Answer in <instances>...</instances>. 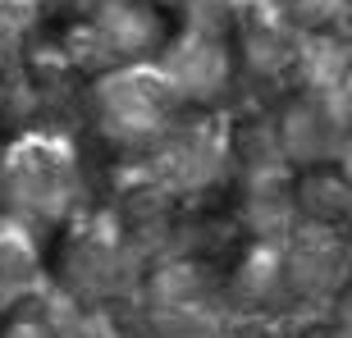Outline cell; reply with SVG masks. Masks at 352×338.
I'll use <instances>...</instances> for the list:
<instances>
[{
    "label": "cell",
    "instance_id": "obj_1",
    "mask_svg": "<svg viewBox=\"0 0 352 338\" xmlns=\"http://www.w3.org/2000/svg\"><path fill=\"white\" fill-rule=\"evenodd\" d=\"M82 188L78 146L55 128L14 133L0 146V215L23 224H60L74 215Z\"/></svg>",
    "mask_w": 352,
    "mask_h": 338
},
{
    "label": "cell",
    "instance_id": "obj_2",
    "mask_svg": "<svg viewBox=\"0 0 352 338\" xmlns=\"http://www.w3.org/2000/svg\"><path fill=\"white\" fill-rule=\"evenodd\" d=\"M293 210L311 229H343L348 220V169L334 160H307L293 183Z\"/></svg>",
    "mask_w": 352,
    "mask_h": 338
},
{
    "label": "cell",
    "instance_id": "obj_3",
    "mask_svg": "<svg viewBox=\"0 0 352 338\" xmlns=\"http://www.w3.org/2000/svg\"><path fill=\"white\" fill-rule=\"evenodd\" d=\"M41 270V243L37 229L14 215H0V297H14L37 284Z\"/></svg>",
    "mask_w": 352,
    "mask_h": 338
},
{
    "label": "cell",
    "instance_id": "obj_4",
    "mask_svg": "<svg viewBox=\"0 0 352 338\" xmlns=\"http://www.w3.org/2000/svg\"><path fill=\"white\" fill-rule=\"evenodd\" d=\"M0 65H5V51H0Z\"/></svg>",
    "mask_w": 352,
    "mask_h": 338
}]
</instances>
